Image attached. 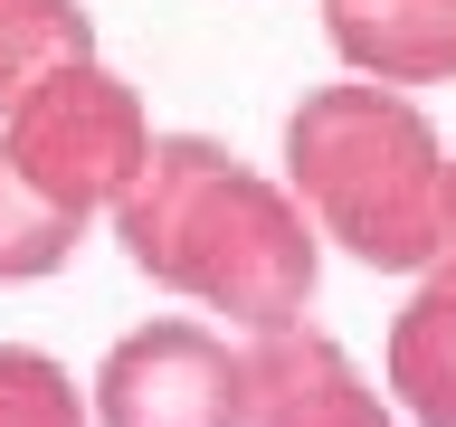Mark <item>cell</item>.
<instances>
[{"label":"cell","mask_w":456,"mask_h":427,"mask_svg":"<svg viewBox=\"0 0 456 427\" xmlns=\"http://www.w3.org/2000/svg\"><path fill=\"white\" fill-rule=\"evenodd\" d=\"M105 219L142 285L200 313H228L238 333H276L314 313V285H323L314 219L276 171L238 162L219 133H152L142 171Z\"/></svg>","instance_id":"cell-1"},{"label":"cell","mask_w":456,"mask_h":427,"mask_svg":"<svg viewBox=\"0 0 456 427\" xmlns=\"http://www.w3.org/2000/svg\"><path fill=\"white\" fill-rule=\"evenodd\" d=\"M437 171H447V142H437V124H428V105L409 85L342 77V85H314L285 114V190H295V209L314 219V238H333L370 276H419V266L447 256Z\"/></svg>","instance_id":"cell-2"},{"label":"cell","mask_w":456,"mask_h":427,"mask_svg":"<svg viewBox=\"0 0 456 427\" xmlns=\"http://www.w3.org/2000/svg\"><path fill=\"white\" fill-rule=\"evenodd\" d=\"M0 152L57 199V209H77V219H105L124 181L142 171L152 152V114L124 77H114L105 57H57L48 77H28L10 105H0Z\"/></svg>","instance_id":"cell-3"},{"label":"cell","mask_w":456,"mask_h":427,"mask_svg":"<svg viewBox=\"0 0 456 427\" xmlns=\"http://www.w3.org/2000/svg\"><path fill=\"white\" fill-rule=\"evenodd\" d=\"M95 427H238V351L191 313H152L86 380Z\"/></svg>","instance_id":"cell-4"},{"label":"cell","mask_w":456,"mask_h":427,"mask_svg":"<svg viewBox=\"0 0 456 427\" xmlns=\"http://www.w3.org/2000/svg\"><path fill=\"white\" fill-rule=\"evenodd\" d=\"M238 427H409L362 380L323 323H276L238 342Z\"/></svg>","instance_id":"cell-5"},{"label":"cell","mask_w":456,"mask_h":427,"mask_svg":"<svg viewBox=\"0 0 456 427\" xmlns=\"http://www.w3.org/2000/svg\"><path fill=\"white\" fill-rule=\"evenodd\" d=\"M323 38L352 77H380V85L456 77V0H352V10H323Z\"/></svg>","instance_id":"cell-6"},{"label":"cell","mask_w":456,"mask_h":427,"mask_svg":"<svg viewBox=\"0 0 456 427\" xmlns=\"http://www.w3.org/2000/svg\"><path fill=\"white\" fill-rule=\"evenodd\" d=\"M390 408L409 427H456V247L419 266L390 323Z\"/></svg>","instance_id":"cell-7"},{"label":"cell","mask_w":456,"mask_h":427,"mask_svg":"<svg viewBox=\"0 0 456 427\" xmlns=\"http://www.w3.org/2000/svg\"><path fill=\"white\" fill-rule=\"evenodd\" d=\"M86 228H95V219L57 209V199L38 190L10 152H0V285H38V276H57V266L86 247Z\"/></svg>","instance_id":"cell-8"},{"label":"cell","mask_w":456,"mask_h":427,"mask_svg":"<svg viewBox=\"0 0 456 427\" xmlns=\"http://www.w3.org/2000/svg\"><path fill=\"white\" fill-rule=\"evenodd\" d=\"M86 48H95V20L77 0H0V105L28 77H48L57 57H86Z\"/></svg>","instance_id":"cell-9"},{"label":"cell","mask_w":456,"mask_h":427,"mask_svg":"<svg viewBox=\"0 0 456 427\" xmlns=\"http://www.w3.org/2000/svg\"><path fill=\"white\" fill-rule=\"evenodd\" d=\"M0 427H95L77 370L38 342H0Z\"/></svg>","instance_id":"cell-10"},{"label":"cell","mask_w":456,"mask_h":427,"mask_svg":"<svg viewBox=\"0 0 456 427\" xmlns=\"http://www.w3.org/2000/svg\"><path fill=\"white\" fill-rule=\"evenodd\" d=\"M437 228H447V247H456V152H447V171H437Z\"/></svg>","instance_id":"cell-11"},{"label":"cell","mask_w":456,"mask_h":427,"mask_svg":"<svg viewBox=\"0 0 456 427\" xmlns=\"http://www.w3.org/2000/svg\"><path fill=\"white\" fill-rule=\"evenodd\" d=\"M323 10H352V0H323Z\"/></svg>","instance_id":"cell-12"}]
</instances>
